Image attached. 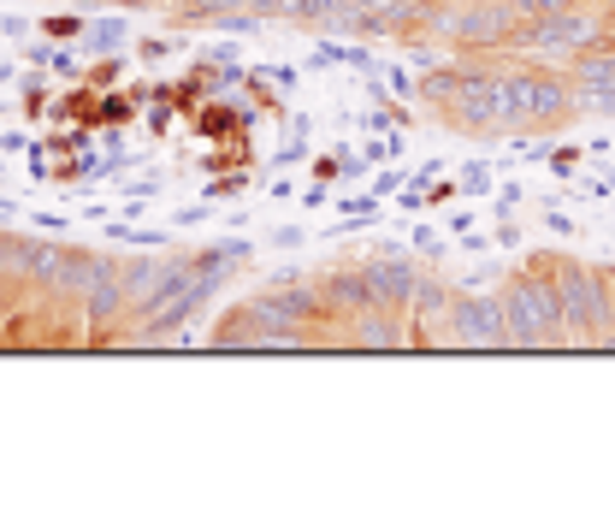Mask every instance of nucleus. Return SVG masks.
<instances>
[{"label": "nucleus", "instance_id": "22", "mask_svg": "<svg viewBox=\"0 0 615 521\" xmlns=\"http://www.w3.org/2000/svg\"><path fill=\"white\" fill-rule=\"evenodd\" d=\"M166 54H172V42H166V36H142V42H137V60H149V66H154V60H166Z\"/></svg>", "mask_w": 615, "mask_h": 521}, {"label": "nucleus", "instance_id": "6", "mask_svg": "<svg viewBox=\"0 0 615 521\" xmlns=\"http://www.w3.org/2000/svg\"><path fill=\"white\" fill-rule=\"evenodd\" d=\"M361 273H368V291H373V309H397L408 314V297H415L420 285V260L403 255V250H379L361 260Z\"/></svg>", "mask_w": 615, "mask_h": 521}, {"label": "nucleus", "instance_id": "13", "mask_svg": "<svg viewBox=\"0 0 615 521\" xmlns=\"http://www.w3.org/2000/svg\"><path fill=\"white\" fill-rule=\"evenodd\" d=\"M78 83H90V90H119L125 83V54H95Z\"/></svg>", "mask_w": 615, "mask_h": 521}, {"label": "nucleus", "instance_id": "9", "mask_svg": "<svg viewBox=\"0 0 615 521\" xmlns=\"http://www.w3.org/2000/svg\"><path fill=\"white\" fill-rule=\"evenodd\" d=\"M113 273H119V255L78 250V243H71V267H66V291H71V297H90L101 279H113Z\"/></svg>", "mask_w": 615, "mask_h": 521}, {"label": "nucleus", "instance_id": "7", "mask_svg": "<svg viewBox=\"0 0 615 521\" xmlns=\"http://www.w3.org/2000/svg\"><path fill=\"white\" fill-rule=\"evenodd\" d=\"M166 273H172V255H130L119 260V285H125V297H130V309H149V302L160 297V285H166Z\"/></svg>", "mask_w": 615, "mask_h": 521}, {"label": "nucleus", "instance_id": "19", "mask_svg": "<svg viewBox=\"0 0 615 521\" xmlns=\"http://www.w3.org/2000/svg\"><path fill=\"white\" fill-rule=\"evenodd\" d=\"M456 196H462V184H456V178H444V184H432V190L420 196V201H427V208H450Z\"/></svg>", "mask_w": 615, "mask_h": 521}, {"label": "nucleus", "instance_id": "31", "mask_svg": "<svg viewBox=\"0 0 615 521\" xmlns=\"http://www.w3.org/2000/svg\"><path fill=\"white\" fill-rule=\"evenodd\" d=\"M166 7H172V0H166Z\"/></svg>", "mask_w": 615, "mask_h": 521}, {"label": "nucleus", "instance_id": "28", "mask_svg": "<svg viewBox=\"0 0 615 521\" xmlns=\"http://www.w3.org/2000/svg\"><path fill=\"white\" fill-rule=\"evenodd\" d=\"M24 31H31V19H19V12H7V19H0V36L24 42Z\"/></svg>", "mask_w": 615, "mask_h": 521}, {"label": "nucleus", "instance_id": "26", "mask_svg": "<svg viewBox=\"0 0 615 521\" xmlns=\"http://www.w3.org/2000/svg\"><path fill=\"white\" fill-rule=\"evenodd\" d=\"M24 60H31V71H48L54 48H48V42H31V48H24Z\"/></svg>", "mask_w": 615, "mask_h": 521}, {"label": "nucleus", "instance_id": "4", "mask_svg": "<svg viewBox=\"0 0 615 521\" xmlns=\"http://www.w3.org/2000/svg\"><path fill=\"white\" fill-rule=\"evenodd\" d=\"M556 302H562V344H604V309H610L604 267L556 255Z\"/></svg>", "mask_w": 615, "mask_h": 521}, {"label": "nucleus", "instance_id": "21", "mask_svg": "<svg viewBox=\"0 0 615 521\" xmlns=\"http://www.w3.org/2000/svg\"><path fill=\"white\" fill-rule=\"evenodd\" d=\"M243 184H248V172H237V178H213V184H208V201H213V196H219V201L243 196Z\"/></svg>", "mask_w": 615, "mask_h": 521}, {"label": "nucleus", "instance_id": "5", "mask_svg": "<svg viewBox=\"0 0 615 521\" xmlns=\"http://www.w3.org/2000/svg\"><path fill=\"white\" fill-rule=\"evenodd\" d=\"M444 344H462V350H503L509 344V314L497 291H474V285H456L450 297V321H444Z\"/></svg>", "mask_w": 615, "mask_h": 521}, {"label": "nucleus", "instance_id": "1", "mask_svg": "<svg viewBox=\"0 0 615 521\" xmlns=\"http://www.w3.org/2000/svg\"><path fill=\"white\" fill-rule=\"evenodd\" d=\"M509 314V344L515 350H550L562 344V302H556V255H526L515 273H503L497 285Z\"/></svg>", "mask_w": 615, "mask_h": 521}, {"label": "nucleus", "instance_id": "12", "mask_svg": "<svg viewBox=\"0 0 615 521\" xmlns=\"http://www.w3.org/2000/svg\"><path fill=\"white\" fill-rule=\"evenodd\" d=\"M125 36H130L125 19H95L90 31H83V42H78V54H113Z\"/></svg>", "mask_w": 615, "mask_h": 521}, {"label": "nucleus", "instance_id": "27", "mask_svg": "<svg viewBox=\"0 0 615 521\" xmlns=\"http://www.w3.org/2000/svg\"><path fill=\"white\" fill-rule=\"evenodd\" d=\"M0 149H7V154H31V149H36V142H31V137H24V130H7V137H0Z\"/></svg>", "mask_w": 615, "mask_h": 521}, {"label": "nucleus", "instance_id": "14", "mask_svg": "<svg viewBox=\"0 0 615 521\" xmlns=\"http://www.w3.org/2000/svg\"><path fill=\"white\" fill-rule=\"evenodd\" d=\"M19 101H24V119H42V113H54V101H48V78H42V71L19 78Z\"/></svg>", "mask_w": 615, "mask_h": 521}, {"label": "nucleus", "instance_id": "25", "mask_svg": "<svg viewBox=\"0 0 615 521\" xmlns=\"http://www.w3.org/2000/svg\"><path fill=\"white\" fill-rule=\"evenodd\" d=\"M385 78H391V90H397L403 101H408V95H420V83H415V78H408V71H403V66H391V71H385Z\"/></svg>", "mask_w": 615, "mask_h": 521}, {"label": "nucleus", "instance_id": "17", "mask_svg": "<svg viewBox=\"0 0 615 521\" xmlns=\"http://www.w3.org/2000/svg\"><path fill=\"white\" fill-rule=\"evenodd\" d=\"M456 184H462L467 196H486V190H491V166H479V161H474V166H462V178H456Z\"/></svg>", "mask_w": 615, "mask_h": 521}, {"label": "nucleus", "instance_id": "23", "mask_svg": "<svg viewBox=\"0 0 615 521\" xmlns=\"http://www.w3.org/2000/svg\"><path fill=\"white\" fill-rule=\"evenodd\" d=\"M545 231H556V238H575V231H580V225H575V220H568V213H562V208H545Z\"/></svg>", "mask_w": 615, "mask_h": 521}, {"label": "nucleus", "instance_id": "18", "mask_svg": "<svg viewBox=\"0 0 615 521\" xmlns=\"http://www.w3.org/2000/svg\"><path fill=\"white\" fill-rule=\"evenodd\" d=\"M415 255L420 260H438V255H444V238H438L432 225H415Z\"/></svg>", "mask_w": 615, "mask_h": 521}, {"label": "nucleus", "instance_id": "15", "mask_svg": "<svg viewBox=\"0 0 615 521\" xmlns=\"http://www.w3.org/2000/svg\"><path fill=\"white\" fill-rule=\"evenodd\" d=\"M83 31H90V24H83L78 12H48V19H42V36L48 42H83Z\"/></svg>", "mask_w": 615, "mask_h": 521}, {"label": "nucleus", "instance_id": "24", "mask_svg": "<svg viewBox=\"0 0 615 521\" xmlns=\"http://www.w3.org/2000/svg\"><path fill=\"white\" fill-rule=\"evenodd\" d=\"M545 161H550L556 172H562V178H568V172H580V149H550Z\"/></svg>", "mask_w": 615, "mask_h": 521}, {"label": "nucleus", "instance_id": "11", "mask_svg": "<svg viewBox=\"0 0 615 521\" xmlns=\"http://www.w3.org/2000/svg\"><path fill=\"white\" fill-rule=\"evenodd\" d=\"M568 101H575V113H597V119H615V83L568 78Z\"/></svg>", "mask_w": 615, "mask_h": 521}, {"label": "nucleus", "instance_id": "29", "mask_svg": "<svg viewBox=\"0 0 615 521\" xmlns=\"http://www.w3.org/2000/svg\"><path fill=\"white\" fill-rule=\"evenodd\" d=\"M12 78H19V66H12V60H0V83H12Z\"/></svg>", "mask_w": 615, "mask_h": 521}, {"label": "nucleus", "instance_id": "16", "mask_svg": "<svg viewBox=\"0 0 615 521\" xmlns=\"http://www.w3.org/2000/svg\"><path fill=\"white\" fill-rule=\"evenodd\" d=\"M509 7L521 12V24H533V19H556V12H568L575 0H509Z\"/></svg>", "mask_w": 615, "mask_h": 521}, {"label": "nucleus", "instance_id": "10", "mask_svg": "<svg viewBox=\"0 0 615 521\" xmlns=\"http://www.w3.org/2000/svg\"><path fill=\"white\" fill-rule=\"evenodd\" d=\"M95 107H101V90H90V83H71V90L54 101V119H66V125H90V130H95Z\"/></svg>", "mask_w": 615, "mask_h": 521}, {"label": "nucleus", "instance_id": "2", "mask_svg": "<svg viewBox=\"0 0 615 521\" xmlns=\"http://www.w3.org/2000/svg\"><path fill=\"white\" fill-rule=\"evenodd\" d=\"M610 36H615V19H610L604 0H575V7L556 12V19L521 24L509 48L526 54V60H538V66H568L575 54L597 48V42H610Z\"/></svg>", "mask_w": 615, "mask_h": 521}, {"label": "nucleus", "instance_id": "20", "mask_svg": "<svg viewBox=\"0 0 615 521\" xmlns=\"http://www.w3.org/2000/svg\"><path fill=\"white\" fill-rule=\"evenodd\" d=\"M491 243H497V250H515V243H521V225L509 220V213H497V231H491Z\"/></svg>", "mask_w": 615, "mask_h": 521}, {"label": "nucleus", "instance_id": "30", "mask_svg": "<svg viewBox=\"0 0 615 521\" xmlns=\"http://www.w3.org/2000/svg\"><path fill=\"white\" fill-rule=\"evenodd\" d=\"M7 113H12V107H7V101H0V119H7Z\"/></svg>", "mask_w": 615, "mask_h": 521}, {"label": "nucleus", "instance_id": "3", "mask_svg": "<svg viewBox=\"0 0 615 521\" xmlns=\"http://www.w3.org/2000/svg\"><path fill=\"white\" fill-rule=\"evenodd\" d=\"M509 95H515V130L521 137H550V130L575 125V101H568V71L538 66V60H503Z\"/></svg>", "mask_w": 615, "mask_h": 521}, {"label": "nucleus", "instance_id": "8", "mask_svg": "<svg viewBox=\"0 0 615 521\" xmlns=\"http://www.w3.org/2000/svg\"><path fill=\"white\" fill-rule=\"evenodd\" d=\"M66 267H71V243L31 238V255H24V279H31L36 291H66Z\"/></svg>", "mask_w": 615, "mask_h": 521}]
</instances>
